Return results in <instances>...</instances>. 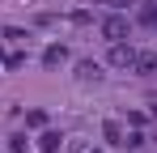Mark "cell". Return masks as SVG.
<instances>
[{"mask_svg":"<svg viewBox=\"0 0 157 153\" xmlns=\"http://www.w3.org/2000/svg\"><path fill=\"white\" fill-rule=\"evenodd\" d=\"M98 30H102L106 43H123V38H128V17H119V13H115V17H106Z\"/></svg>","mask_w":157,"mask_h":153,"instance_id":"6da1fadb","label":"cell"},{"mask_svg":"<svg viewBox=\"0 0 157 153\" xmlns=\"http://www.w3.org/2000/svg\"><path fill=\"white\" fill-rule=\"evenodd\" d=\"M132 60H136V51L128 43H110V64L115 68H132Z\"/></svg>","mask_w":157,"mask_h":153,"instance_id":"7a4b0ae2","label":"cell"},{"mask_svg":"<svg viewBox=\"0 0 157 153\" xmlns=\"http://www.w3.org/2000/svg\"><path fill=\"white\" fill-rule=\"evenodd\" d=\"M132 68H136V73H144V76H153V73H157V51H136Z\"/></svg>","mask_w":157,"mask_h":153,"instance_id":"3957f363","label":"cell"},{"mask_svg":"<svg viewBox=\"0 0 157 153\" xmlns=\"http://www.w3.org/2000/svg\"><path fill=\"white\" fill-rule=\"evenodd\" d=\"M64 60H68V47H64V43H51V47L43 51V64H47V68H55V64H64Z\"/></svg>","mask_w":157,"mask_h":153,"instance_id":"277c9868","label":"cell"},{"mask_svg":"<svg viewBox=\"0 0 157 153\" xmlns=\"http://www.w3.org/2000/svg\"><path fill=\"white\" fill-rule=\"evenodd\" d=\"M102 136H106V145H123V124H119V119H106Z\"/></svg>","mask_w":157,"mask_h":153,"instance_id":"5b68a950","label":"cell"},{"mask_svg":"<svg viewBox=\"0 0 157 153\" xmlns=\"http://www.w3.org/2000/svg\"><path fill=\"white\" fill-rule=\"evenodd\" d=\"M59 145H64L59 132H43V136H38V153H59Z\"/></svg>","mask_w":157,"mask_h":153,"instance_id":"8992f818","label":"cell"},{"mask_svg":"<svg viewBox=\"0 0 157 153\" xmlns=\"http://www.w3.org/2000/svg\"><path fill=\"white\" fill-rule=\"evenodd\" d=\"M77 76H81V81H102V68H98L94 60H81V64H77Z\"/></svg>","mask_w":157,"mask_h":153,"instance_id":"52a82bcc","label":"cell"},{"mask_svg":"<svg viewBox=\"0 0 157 153\" xmlns=\"http://www.w3.org/2000/svg\"><path fill=\"white\" fill-rule=\"evenodd\" d=\"M140 22H144V26H157V0H153V4H144V9H140Z\"/></svg>","mask_w":157,"mask_h":153,"instance_id":"ba28073f","label":"cell"},{"mask_svg":"<svg viewBox=\"0 0 157 153\" xmlns=\"http://www.w3.org/2000/svg\"><path fill=\"white\" fill-rule=\"evenodd\" d=\"M123 145H128V149H140V145H144V132H123Z\"/></svg>","mask_w":157,"mask_h":153,"instance_id":"9c48e42d","label":"cell"},{"mask_svg":"<svg viewBox=\"0 0 157 153\" xmlns=\"http://www.w3.org/2000/svg\"><path fill=\"white\" fill-rule=\"evenodd\" d=\"M9 153H30V140L26 136H13V140H9Z\"/></svg>","mask_w":157,"mask_h":153,"instance_id":"30bf717a","label":"cell"},{"mask_svg":"<svg viewBox=\"0 0 157 153\" xmlns=\"http://www.w3.org/2000/svg\"><path fill=\"white\" fill-rule=\"evenodd\" d=\"M26 124H30V128H43V124H47V115H43V111H26Z\"/></svg>","mask_w":157,"mask_h":153,"instance_id":"8fae6325","label":"cell"},{"mask_svg":"<svg viewBox=\"0 0 157 153\" xmlns=\"http://www.w3.org/2000/svg\"><path fill=\"white\" fill-rule=\"evenodd\" d=\"M4 64H9V68H21V64H26V51H13V55H4Z\"/></svg>","mask_w":157,"mask_h":153,"instance_id":"7c38bea8","label":"cell"},{"mask_svg":"<svg viewBox=\"0 0 157 153\" xmlns=\"http://www.w3.org/2000/svg\"><path fill=\"white\" fill-rule=\"evenodd\" d=\"M98 4H115V9H123V4H132V0H98Z\"/></svg>","mask_w":157,"mask_h":153,"instance_id":"4fadbf2b","label":"cell"},{"mask_svg":"<svg viewBox=\"0 0 157 153\" xmlns=\"http://www.w3.org/2000/svg\"><path fill=\"white\" fill-rule=\"evenodd\" d=\"M94 153H98V149H94Z\"/></svg>","mask_w":157,"mask_h":153,"instance_id":"5bb4252c","label":"cell"}]
</instances>
